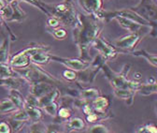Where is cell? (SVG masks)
Segmentation results:
<instances>
[{
  "instance_id": "cell-43",
  "label": "cell",
  "mask_w": 157,
  "mask_h": 133,
  "mask_svg": "<svg viewBox=\"0 0 157 133\" xmlns=\"http://www.w3.org/2000/svg\"><path fill=\"white\" fill-rule=\"evenodd\" d=\"M85 120L90 124H94V123H97L98 121H100V118L98 116L97 113L94 111L93 112L85 115Z\"/></svg>"
},
{
  "instance_id": "cell-42",
  "label": "cell",
  "mask_w": 157,
  "mask_h": 133,
  "mask_svg": "<svg viewBox=\"0 0 157 133\" xmlns=\"http://www.w3.org/2000/svg\"><path fill=\"white\" fill-rule=\"evenodd\" d=\"M25 105H29V106H36L38 107V100L37 98H36L34 95H32L31 93L28 94V96L25 98Z\"/></svg>"
},
{
  "instance_id": "cell-11",
  "label": "cell",
  "mask_w": 157,
  "mask_h": 133,
  "mask_svg": "<svg viewBox=\"0 0 157 133\" xmlns=\"http://www.w3.org/2000/svg\"><path fill=\"white\" fill-rule=\"evenodd\" d=\"M81 7L87 14L101 19V14L104 10L103 0H78Z\"/></svg>"
},
{
  "instance_id": "cell-19",
  "label": "cell",
  "mask_w": 157,
  "mask_h": 133,
  "mask_svg": "<svg viewBox=\"0 0 157 133\" xmlns=\"http://www.w3.org/2000/svg\"><path fill=\"white\" fill-rule=\"evenodd\" d=\"M113 93L115 96L125 101L127 106L131 107L134 103V99L136 91L133 89H113Z\"/></svg>"
},
{
  "instance_id": "cell-30",
  "label": "cell",
  "mask_w": 157,
  "mask_h": 133,
  "mask_svg": "<svg viewBox=\"0 0 157 133\" xmlns=\"http://www.w3.org/2000/svg\"><path fill=\"white\" fill-rule=\"evenodd\" d=\"M7 121L10 125V127H11V130H12L13 133L20 132L25 127V126L28 123V121L17 120V119H13V118H10V117H8Z\"/></svg>"
},
{
  "instance_id": "cell-37",
  "label": "cell",
  "mask_w": 157,
  "mask_h": 133,
  "mask_svg": "<svg viewBox=\"0 0 157 133\" xmlns=\"http://www.w3.org/2000/svg\"><path fill=\"white\" fill-rule=\"evenodd\" d=\"M43 109H44V111H46V113H48L49 115L54 117L56 115L58 109H59V103L57 102V100L51 102L48 105H46L45 107H43Z\"/></svg>"
},
{
  "instance_id": "cell-31",
  "label": "cell",
  "mask_w": 157,
  "mask_h": 133,
  "mask_svg": "<svg viewBox=\"0 0 157 133\" xmlns=\"http://www.w3.org/2000/svg\"><path fill=\"white\" fill-rule=\"evenodd\" d=\"M49 32L52 34V36L54 37L55 40H58V41H63L65 40L67 36V31L66 28L64 27H56V28H53V29H48Z\"/></svg>"
},
{
  "instance_id": "cell-6",
  "label": "cell",
  "mask_w": 157,
  "mask_h": 133,
  "mask_svg": "<svg viewBox=\"0 0 157 133\" xmlns=\"http://www.w3.org/2000/svg\"><path fill=\"white\" fill-rule=\"evenodd\" d=\"M50 46L40 43H31L26 48L16 53L12 57L10 58V65L13 68H24L31 64L30 56L41 49H47Z\"/></svg>"
},
{
  "instance_id": "cell-15",
  "label": "cell",
  "mask_w": 157,
  "mask_h": 133,
  "mask_svg": "<svg viewBox=\"0 0 157 133\" xmlns=\"http://www.w3.org/2000/svg\"><path fill=\"white\" fill-rule=\"evenodd\" d=\"M113 20H116L123 28L128 30L130 33H132V32H142L143 29L150 28L148 26L141 25L137 24V23H136V22H134L132 20H129V19H127V18L121 17V16H116V17H114Z\"/></svg>"
},
{
  "instance_id": "cell-34",
  "label": "cell",
  "mask_w": 157,
  "mask_h": 133,
  "mask_svg": "<svg viewBox=\"0 0 157 133\" xmlns=\"http://www.w3.org/2000/svg\"><path fill=\"white\" fill-rule=\"evenodd\" d=\"M62 77H63V79L66 80V82L73 83L78 80V74H77V71L70 69V68H67V69L63 70Z\"/></svg>"
},
{
  "instance_id": "cell-9",
  "label": "cell",
  "mask_w": 157,
  "mask_h": 133,
  "mask_svg": "<svg viewBox=\"0 0 157 133\" xmlns=\"http://www.w3.org/2000/svg\"><path fill=\"white\" fill-rule=\"evenodd\" d=\"M95 50H97L99 52V53L105 57V59L108 60H113L115 59L118 55H119L120 51L118 50V48H116L114 45H112L111 43H109V41H107L104 37H98L97 39L94 41V42L92 45Z\"/></svg>"
},
{
  "instance_id": "cell-3",
  "label": "cell",
  "mask_w": 157,
  "mask_h": 133,
  "mask_svg": "<svg viewBox=\"0 0 157 133\" xmlns=\"http://www.w3.org/2000/svg\"><path fill=\"white\" fill-rule=\"evenodd\" d=\"M131 68V65L125 64L121 72H115L109 68L107 63H105L102 66L101 70H103L105 77L109 82L112 89H133L136 91L137 87L141 84V83L136 80L128 79L127 76Z\"/></svg>"
},
{
  "instance_id": "cell-28",
  "label": "cell",
  "mask_w": 157,
  "mask_h": 133,
  "mask_svg": "<svg viewBox=\"0 0 157 133\" xmlns=\"http://www.w3.org/2000/svg\"><path fill=\"white\" fill-rule=\"evenodd\" d=\"M18 110L14 103L11 101L10 98H5L0 100V115L4 113H11L14 111Z\"/></svg>"
},
{
  "instance_id": "cell-5",
  "label": "cell",
  "mask_w": 157,
  "mask_h": 133,
  "mask_svg": "<svg viewBox=\"0 0 157 133\" xmlns=\"http://www.w3.org/2000/svg\"><path fill=\"white\" fill-rule=\"evenodd\" d=\"M130 9L140 15L144 20L150 23L151 28L150 36L156 37L157 36V3L156 0H140V3L130 7Z\"/></svg>"
},
{
  "instance_id": "cell-13",
  "label": "cell",
  "mask_w": 157,
  "mask_h": 133,
  "mask_svg": "<svg viewBox=\"0 0 157 133\" xmlns=\"http://www.w3.org/2000/svg\"><path fill=\"white\" fill-rule=\"evenodd\" d=\"M26 84H28V82L20 75L10 76V77H7V78H0V85L9 89L21 90L22 88L25 87Z\"/></svg>"
},
{
  "instance_id": "cell-10",
  "label": "cell",
  "mask_w": 157,
  "mask_h": 133,
  "mask_svg": "<svg viewBox=\"0 0 157 133\" xmlns=\"http://www.w3.org/2000/svg\"><path fill=\"white\" fill-rule=\"evenodd\" d=\"M51 60L60 63L67 67V68L73 69L75 71H80L84 68H86L90 65V61L83 60L82 58H73V57H60V56L57 55H52L51 54Z\"/></svg>"
},
{
  "instance_id": "cell-7",
  "label": "cell",
  "mask_w": 157,
  "mask_h": 133,
  "mask_svg": "<svg viewBox=\"0 0 157 133\" xmlns=\"http://www.w3.org/2000/svg\"><path fill=\"white\" fill-rule=\"evenodd\" d=\"M107 63V60L105 59V57L98 53L94 59L90 62V65L80 71H77L78 74V82L80 84H92L94 82L96 75L99 73V71L101 70L102 66Z\"/></svg>"
},
{
  "instance_id": "cell-35",
  "label": "cell",
  "mask_w": 157,
  "mask_h": 133,
  "mask_svg": "<svg viewBox=\"0 0 157 133\" xmlns=\"http://www.w3.org/2000/svg\"><path fill=\"white\" fill-rule=\"evenodd\" d=\"M87 132L89 133H110L111 131L108 128V127H106L105 125L101 123H94V126H92L91 127H89V129H87Z\"/></svg>"
},
{
  "instance_id": "cell-20",
  "label": "cell",
  "mask_w": 157,
  "mask_h": 133,
  "mask_svg": "<svg viewBox=\"0 0 157 133\" xmlns=\"http://www.w3.org/2000/svg\"><path fill=\"white\" fill-rule=\"evenodd\" d=\"M110 103V99L108 96H103V95H100L99 97H97L91 101L94 110L97 111H104L109 110Z\"/></svg>"
},
{
  "instance_id": "cell-40",
  "label": "cell",
  "mask_w": 157,
  "mask_h": 133,
  "mask_svg": "<svg viewBox=\"0 0 157 133\" xmlns=\"http://www.w3.org/2000/svg\"><path fill=\"white\" fill-rule=\"evenodd\" d=\"M11 15H12V8H11L10 4H7L2 9V10L0 11V16H1L4 20L8 23V21L10 20V18L11 17Z\"/></svg>"
},
{
  "instance_id": "cell-44",
  "label": "cell",
  "mask_w": 157,
  "mask_h": 133,
  "mask_svg": "<svg viewBox=\"0 0 157 133\" xmlns=\"http://www.w3.org/2000/svg\"><path fill=\"white\" fill-rule=\"evenodd\" d=\"M11 127L10 125L7 120H1L0 121V133H11Z\"/></svg>"
},
{
  "instance_id": "cell-22",
  "label": "cell",
  "mask_w": 157,
  "mask_h": 133,
  "mask_svg": "<svg viewBox=\"0 0 157 133\" xmlns=\"http://www.w3.org/2000/svg\"><path fill=\"white\" fill-rule=\"evenodd\" d=\"M73 111L71 108L67 107V106H59V109L57 111L56 115L54 116V122L59 123V124H63L66 120L70 118L72 116Z\"/></svg>"
},
{
  "instance_id": "cell-32",
  "label": "cell",
  "mask_w": 157,
  "mask_h": 133,
  "mask_svg": "<svg viewBox=\"0 0 157 133\" xmlns=\"http://www.w3.org/2000/svg\"><path fill=\"white\" fill-rule=\"evenodd\" d=\"M47 130V126L40 121H36V122H32V124L29 126V132L31 133H46Z\"/></svg>"
},
{
  "instance_id": "cell-16",
  "label": "cell",
  "mask_w": 157,
  "mask_h": 133,
  "mask_svg": "<svg viewBox=\"0 0 157 133\" xmlns=\"http://www.w3.org/2000/svg\"><path fill=\"white\" fill-rule=\"evenodd\" d=\"M56 86L53 84L48 82H40L30 84V93L37 99L42 97L43 95L47 94L48 92L53 90Z\"/></svg>"
},
{
  "instance_id": "cell-1",
  "label": "cell",
  "mask_w": 157,
  "mask_h": 133,
  "mask_svg": "<svg viewBox=\"0 0 157 133\" xmlns=\"http://www.w3.org/2000/svg\"><path fill=\"white\" fill-rule=\"evenodd\" d=\"M78 24L73 28L74 42L78 48L80 58L91 61L90 48L94 41L101 35L105 23L91 14L78 13Z\"/></svg>"
},
{
  "instance_id": "cell-41",
  "label": "cell",
  "mask_w": 157,
  "mask_h": 133,
  "mask_svg": "<svg viewBox=\"0 0 157 133\" xmlns=\"http://www.w3.org/2000/svg\"><path fill=\"white\" fill-rule=\"evenodd\" d=\"M60 25H61V23L57 18H55L53 16H48V19H47V27H48V29H53V28L59 27Z\"/></svg>"
},
{
  "instance_id": "cell-4",
  "label": "cell",
  "mask_w": 157,
  "mask_h": 133,
  "mask_svg": "<svg viewBox=\"0 0 157 133\" xmlns=\"http://www.w3.org/2000/svg\"><path fill=\"white\" fill-rule=\"evenodd\" d=\"M20 76H22L24 79H25L29 84L40 83V82H48L53 84L56 87L61 84L62 81L58 80L54 76L50 74L49 72L45 71L39 66L35 64H30L28 67L24 68H13Z\"/></svg>"
},
{
  "instance_id": "cell-26",
  "label": "cell",
  "mask_w": 157,
  "mask_h": 133,
  "mask_svg": "<svg viewBox=\"0 0 157 133\" xmlns=\"http://www.w3.org/2000/svg\"><path fill=\"white\" fill-rule=\"evenodd\" d=\"M130 54L134 55V56H141V57H144L150 65H151L153 68L157 67V56L155 53H151L148 51L142 49V50H139V51H132L130 53Z\"/></svg>"
},
{
  "instance_id": "cell-8",
  "label": "cell",
  "mask_w": 157,
  "mask_h": 133,
  "mask_svg": "<svg viewBox=\"0 0 157 133\" xmlns=\"http://www.w3.org/2000/svg\"><path fill=\"white\" fill-rule=\"evenodd\" d=\"M145 37L146 35H142V32H132L118 39L115 41L114 46L118 48L120 53H130Z\"/></svg>"
},
{
  "instance_id": "cell-12",
  "label": "cell",
  "mask_w": 157,
  "mask_h": 133,
  "mask_svg": "<svg viewBox=\"0 0 157 133\" xmlns=\"http://www.w3.org/2000/svg\"><path fill=\"white\" fill-rule=\"evenodd\" d=\"M64 132H74V131H84L87 128V124L84 119L81 117H70L64 123Z\"/></svg>"
},
{
  "instance_id": "cell-33",
  "label": "cell",
  "mask_w": 157,
  "mask_h": 133,
  "mask_svg": "<svg viewBox=\"0 0 157 133\" xmlns=\"http://www.w3.org/2000/svg\"><path fill=\"white\" fill-rule=\"evenodd\" d=\"M9 117L17 119V120H23V121H28V122L30 121L27 112L25 111V109H18V110L14 111L13 112L10 113V115Z\"/></svg>"
},
{
  "instance_id": "cell-2",
  "label": "cell",
  "mask_w": 157,
  "mask_h": 133,
  "mask_svg": "<svg viewBox=\"0 0 157 133\" xmlns=\"http://www.w3.org/2000/svg\"><path fill=\"white\" fill-rule=\"evenodd\" d=\"M43 8L49 13V16H53L60 21L61 25L74 28L78 24V12L75 9L72 0H64L60 3L49 4L42 1Z\"/></svg>"
},
{
  "instance_id": "cell-45",
  "label": "cell",
  "mask_w": 157,
  "mask_h": 133,
  "mask_svg": "<svg viewBox=\"0 0 157 133\" xmlns=\"http://www.w3.org/2000/svg\"><path fill=\"white\" fill-rule=\"evenodd\" d=\"M7 4H8V3L5 1V0H0V11L2 10V9H3Z\"/></svg>"
},
{
  "instance_id": "cell-36",
  "label": "cell",
  "mask_w": 157,
  "mask_h": 133,
  "mask_svg": "<svg viewBox=\"0 0 157 133\" xmlns=\"http://www.w3.org/2000/svg\"><path fill=\"white\" fill-rule=\"evenodd\" d=\"M136 132L139 133H156L157 127L154 123H148L144 124L142 126H140L136 130Z\"/></svg>"
},
{
  "instance_id": "cell-27",
  "label": "cell",
  "mask_w": 157,
  "mask_h": 133,
  "mask_svg": "<svg viewBox=\"0 0 157 133\" xmlns=\"http://www.w3.org/2000/svg\"><path fill=\"white\" fill-rule=\"evenodd\" d=\"M10 37H5L2 44L0 45V63H10Z\"/></svg>"
},
{
  "instance_id": "cell-39",
  "label": "cell",
  "mask_w": 157,
  "mask_h": 133,
  "mask_svg": "<svg viewBox=\"0 0 157 133\" xmlns=\"http://www.w3.org/2000/svg\"><path fill=\"white\" fill-rule=\"evenodd\" d=\"M62 124H59L56 122H53L52 124H50L47 126V130L46 133H60L64 132V128L61 126Z\"/></svg>"
},
{
  "instance_id": "cell-38",
  "label": "cell",
  "mask_w": 157,
  "mask_h": 133,
  "mask_svg": "<svg viewBox=\"0 0 157 133\" xmlns=\"http://www.w3.org/2000/svg\"><path fill=\"white\" fill-rule=\"evenodd\" d=\"M20 2H25V3H28L34 7H36V9H38L40 11H42L44 14H46L47 16H49V13L47 12V10L43 8L42 6V1L41 0H19Z\"/></svg>"
},
{
  "instance_id": "cell-46",
  "label": "cell",
  "mask_w": 157,
  "mask_h": 133,
  "mask_svg": "<svg viewBox=\"0 0 157 133\" xmlns=\"http://www.w3.org/2000/svg\"><path fill=\"white\" fill-rule=\"evenodd\" d=\"M135 75H136V79H139V78L140 77V73H136Z\"/></svg>"
},
{
  "instance_id": "cell-14",
  "label": "cell",
  "mask_w": 157,
  "mask_h": 133,
  "mask_svg": "<svg viewBox=\"0 0 157 133\" xmlns=\"http://www.w3.org/2000/svg\"><path fill=\"white\" fill-rule=\"evenodd\" d=\"M51 48L41 49L36 52L30 56L31 64H35L37 66H46L51 61Z\"/></svg>"
},
{
  "instance_id": "cell-47",
  "label": "cell",
  "mask_w": 157,
  "mask_h": 133,
  "mask_svg": "<svg viewBox=\"0 0 157 133\" xmlns=\"http://www.w3.org/2000/svg\"><path fill=\"white\" fill-rule=\"evenodd\" d=\"M5 1H6L8 4H10V3H11L12 1H14V0H5Z\"/></svg>"
},
{
  "instance_id": "cell-24",
  "label": "cell",
  "mask_w": 157,
  "mask_h": 133,
  "mask_svg": "<svg viewBox=\"0 0 157 133\" xmlns=\"http://www.w3.org/2000/svg\"><path fill=\"white\" fill-rule=\"evenodd\" d=\"M101 94V91L97 87H89V88H82L80 93V98L86 100V101H92L97 97H99Z\"/></svg>"
},
{
  "instance_id": "cell-25",
  "label": "cell",
  "mask_w": 157,
  "mask_h": 133,
  "mask_svg": "<svg viewBox=\"0 0 157 133\" xmlns=\"http://www.w3.org/2000/svg\"><path fill=\"white\" fill-rule=\"evenodd\" d=\"M136 92L140 95H142V96H151L152 94H155L157 92L156 82H147L146 84L141 83Z\"/></svg>"
},
{
  "instance_id": "cell-21",
  "label": "cell",
  "mask_w": 157,
  "mask_h": 133,
  "mask_svg": "<svg viewBox=\"0 0 157 133\" xmlns=\"http://www.w3.org/2000/svg\"><path fill=\"white\" fill-rule=\"evenodd\" d=\"M24 109L27 112L29 120L31 122H36L43 120L44 118V113L41 108L36 107V106H29V105H25Z\"/></svg>"
},
{
  "instance_id": "cell-29",
  "label": "cell",
  "mask_w": 157,
  "mask_h": 133,
  "mask_svg": "<svg viewBox=\"0 0 157 133\" xmlns=\"http://www.w3.org/2000/svg\"><path fill=\"white\" fill-rule=\"evenodd\" d=\"M19 74L13 69L10 63H0V78H7Z\"/></svg>"
},
{
  "instance_id": "cell-23",
  "label": "cell",
  "mask_w": 157,
  "mask_h": 133,
  "mask_svg": "<svg viewBox=\"0 0 157 133\" xmlns=\"http://www.w3.org/2000/svg\"><path fill=\"white\" fill-rule=\"evenodd\" d=\"M11 101L14 103L17 109H24L25 103V98L23 96V94L17 89H10L9 97Z\"/></svg>"
},
{
  "instance_id": "cell-17",
  "label": "cell",
  "mask_w": 157,
  "mask_h": 133,
  "mask_svg": "<svg viewBox=\"0 0 157 133\" xmlns=\"http://www.w3.org/2000/svg\"><path fill=\"white\" fill-rule=\"evenodd\" d=\"M60 97H61L60 90H59L57 87H55L53 90L48 92L47 94L43 95L42 97L37 99L38 100V107L42 109L43 107H45L49 103L58 100L59 99H60Z\"/></svg>"
},
{
  "instance_id": "cell-18",
  "label": "cell",
  "mask_w": 157,
  "mask_h": 133,
  "mask_svg": "<svg viewBox=\"0 0 157 133\" xmlns=\"http://www.w3.org/2000/svg\"><path fill=\"white\" fill-rule=\"evenodd\" d=\"M10 4L12 8V15L10 18V20L8 21V23H10V22L21 23V22H23L26 18V13L20 8V1L19 0H14V1H12Z\"/></svg>"
}]
</instances>
